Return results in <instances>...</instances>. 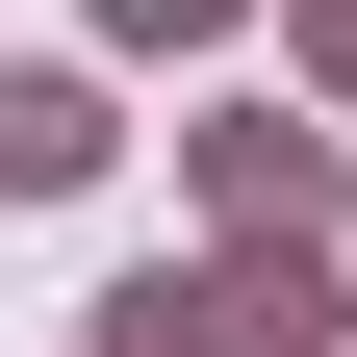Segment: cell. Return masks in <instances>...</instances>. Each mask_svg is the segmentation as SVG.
<instances>
[{"mask_svg":"<svg viewBox=\"0 0 357 357\" xmlns=\"http://www.w3.org/2000/svg\"><path fill=\"white\" fill-rule=\"evenodd\" d=\"M332 77H357V0H332Z\"/></svg>","mask_w":357,"mask_h":357,"instance_id":"3","label":"cell"},{"mask_svg":"<svg viewBox=\"0 0 357 357\" xmlns=\"http://www.w3.org/2000/svg\"><path fill=\"white\" fill-rule=\"evenodd\" d=\"M77 153H102V102H77V77H0V178H26V204H52Z\"/></svg>","mask_w":357,"mask_h":357,"instance_id":"2","label":"cell"},{"mask_svg":"<svg viewBox=\"0 0 357 357\" xmlns=\"http://www.w3.org/2000/svg\"><path fill=\"white\" fill-rule=\"evenodd\" d=\"M102 357H306V281H178L153 255V281L102 306Z\"/></svg>","mask_w":357,"mask_h":357,"instance_id":"1","label":"cell"}]
</instances>
